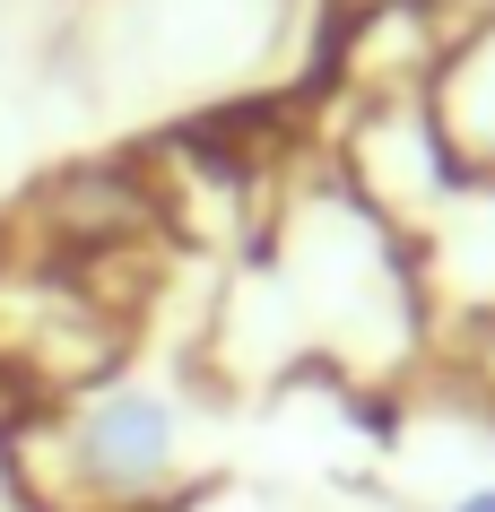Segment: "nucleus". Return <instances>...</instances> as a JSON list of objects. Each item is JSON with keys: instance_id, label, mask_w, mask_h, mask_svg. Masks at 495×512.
<instances>
[{"instance_id": "obj_3", "label": "nucleus", "mask_w": 495, "mask_h": 512, "mask_svg": "<svg viewBox=\"0 0 495 512\" xmlns=\"http://www.w3.org/2000/svg\"><path fill=\"white\" fill-rule=\"evenodd\" d=\"M443 512H495V478H469V486H461V495H452Z\"/></svg>"}, {"instance_id": "obj_1", "label": "nucleus", "mask_w": 495, "mask_h": 512, "mask_svg": "<svg viewBox=\"0 0 495 512\" xmlns=\"http://www.w3.org/2000/svg\"><path fill=\"white\" fill-rule=\"evenodd\" d=\"M209 460V426L183 382L157 374H96L79 391L44 400L18 434V469L35 478V504L53 512H165Z\"/></svg>"}, {"instance_id": "obj_4", "label": "nucleus", "mask_w": 495, "mask_h": 512, "mask_svg": "<svg viewBox=\"0 0 495 512\" xmlns=\"http://www.w3.org/2000/svg\"><path fill=\"white\" fill-rule=\"evenodd\" d=\"M487 391H495V330H487Z\"/></svg>"}, {"instance_id": "obj_2", "label": "nucleus", "mask_w": 495, "mask_h": 512, "mask_svg": "<svg viewBox=\"0 0 495 512\" xmlns=\"http://www.w3.org/2000/svg\"><path fill=\"white\" fill-rule=\"evenodd\" d=\"M348 183H357V209L365 217L435 226V209L461 191V157H452L435 105H426V96H391V105L365 113L357 148H348Z\"/></svg>"}]
</instances>
